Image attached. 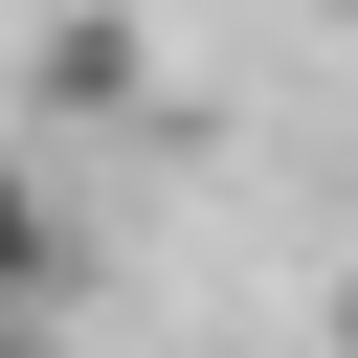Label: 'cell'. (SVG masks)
Listing matches in <instances>:
<instances>
[{
  "label": "cell",
  "mask_w": 358,
  "mask_h": 358,
  "mask_svg": "<svg viewBox=\"0 0 358 358\" xmlns=\"http://www.w3.org/2000/svg\"><path fill=\"white\" fill-rule=\"evenodd\" d=\"M45 268H67V224H45V179L0 157V313H45Z\"/></svg>",
  "instance_id": "6da1fadb"
},
{
  "label": "cell",
  "mask_w": 358,
  "mask_h": 358,
  "mask_svg": "<svg viewBox=\"0 0 358 358\" xmlns=\"http://www.w3.org/2000/svg\"><path fill=\"white\" fill-rule=\"evenodd\" d=\"M336 358H358V268H336Z\"/></svg>",
  "instance_id": "7a4b0ae2"
},
{
  "label": "cell",
  "mask_w": 358,
  "mask_h": 358,
  "mask_svg": "<svg viewBox=\"0 0 358 358\" xmlns=\"http://www.w3.org/2000/svg\"><path fill=\"white\" fill-rule=\"evenodd\" d=\"M0 336H22V313H0Z\"/></svg>",
  "instance_id": "3957f363"
},
{
  "label": "cell",
  "mask_w": 358,
  "mask_h": 358,
  "mask_svg": "<svg viewBox=\"0 0 358 358\" xmlns=\"http://www.w3.org/2000/svg\"><path fill=\"white\" fill-rule=\"evenodd\" d=\"M0 358H22V336H0Z\"/></svg>",
  "instance_id": "277c9868"
}]
</instances>
